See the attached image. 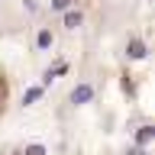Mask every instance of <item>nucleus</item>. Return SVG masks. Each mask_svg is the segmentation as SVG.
I'll return each mask as SVG.
<instances>
[{"instance_id": "obj_1", "label": "nucleus", "mask_w": 155, "mask_h": 155, "mask_svg": "<svg viewBox=\"0 0 155 155\" xmlns=\"http://www.w3.org/2000/svg\"><path fill=\"white\" fill-rule=\"evenodd\" d=\"M10 107H13V78L3 65H0V120L10 113Z\"/></svg>"}]
</instances>
